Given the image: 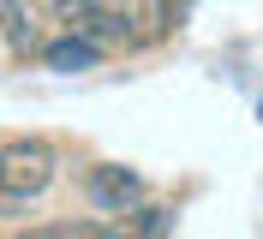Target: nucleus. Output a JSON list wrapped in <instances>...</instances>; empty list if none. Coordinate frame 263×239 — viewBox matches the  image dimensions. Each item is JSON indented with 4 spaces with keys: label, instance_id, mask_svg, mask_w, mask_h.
Here are the masks:
<instances>
[{
    "label": "nucleus",
    "instance_id": "obj_8",
    "mask_svg": "<svg viewBox=\"0 0 263 239\" xmlns=\"http://www.w3.org/2000/svg\"><path fill=\"white\" fill-rule=\"evenodd\" d=\"M12 209H18V197H6V191H0V215H12Z\"/></svg>",
    "mask_w": 263,
    "mask_h": 239
},
{
    "label": "nucleus",
    "instance_id": "obj_1",
    "mask_svg": "<svg viewBox=\"0 0 263 239\" xmlns=\"http://www.w3.org/2000/svg\"><path fill=\"white\" fill-rule=\"evenodd\" d=\"M54 174H60V156H54L48 138H6L0 143V191L6 197L30 204V197H42L54 186Z\"/></svg>",
    "mask_w": 263,
    "mask_h": 239
},
{
    "label": "nucleus",
    "instance_id": "obj_4",
    "mask_svg": "<svg viewBox=\"0 0 263 239\" xmlns=\"http://www.w3.org/2000/svg\"><path fill=\"white\" fill-rule=\"evenodd\" d=\"M102 54H108L102 42H90V36H72V30H66L60 42L42 48V66H54V72H84V66H96Z\"/></svg>",
    "mask_w": 263,
    "mask_h": 239
},
{
    "label": "nucleus",
    "instance_id": "obj_7",
    "mask_svg": "<svg viewBox=\"0 0 263 239\" xmlns=\"http://www.w3.org/2000/svg\"><path fill=\"white\" fill-rule=\"evenodd\" d=\"M149 6H156V12L167 18V24H180V18L192 12V0H149Z\"/></svg>",
    "mask_w": 263,
    "mask_h": 239
},
{
    "label": "nucleus",
    "instance_id": "obj_5",
    "mask_svg": "<svg viewBox=\"0 0 263 239\" xmlns=\"http://www.w3.org/2000/svg\"><path fill=\"white\" fill-rule=\"evenodd\" d=\"M114 227H120V239H162L167 227H174V209L167 204H138V209H126Z\"/></svg>",
    "mask_w": 263,
    "mask_h": 239
},
{
    "label": "nucleus",
    "instance_id": "obj_2",
    "mask_svg": "<svg viewBox=\"0 0 263 239\" xmlns=\"http://www.w3.org/2000/svg\"><path fill=\"white\" fill-rule=\"evenodd\" d=\"M84 197H90V209H102V215H126V209L144 204V179L132 174L126 161H96V168L84 174Z\"/></svg>",
    "mask_w": 263,
    "mask_h": 239
},
{
    "label": "nucleus",
    "instance_id": "obj_6",
    "mask_svg": "<svg viewBox=\"0 0 263 239\" xmlns=\"http://www.w3.org/2000/svg\"><path fill=\"white\" fill-rule=\"evenodd\" d=\"M18 239H120V227H102V222H48V227H30Z\"/></svg>",
    "mask_w": 263,
    "mask_h": 239
},
{
    "label": "nucleus",
    "instance_id": "obj_3",
    "mask_svg": "<svg viewBox=\"0 0 263 239\" xmlns=\"http://www.w3.org/2000/svg\"><path fill=\"white\" fill-rule=\"evenodd\" d=\"M42 0H0V42L12 60H42Z\"/></svg>",
    "mask_w": 263,
    "mask_h": 239
}]
</instances>
